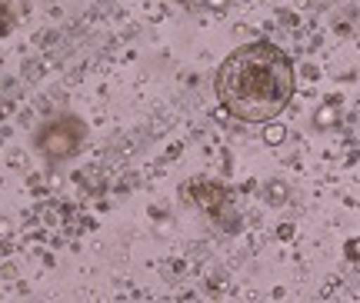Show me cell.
I'll return each mask as SVG.
<instances>
[{
  "label": "cell",
  "instance_id": "obj_10",
  "mask_svg": "<svg viewBox=\"0 0 360 303\" xmlns=\"http://www.w3.org/2000/svg\"><path fill=\"white\" fill-rule=\"evenodd\" d=\"M207 4H210V7H217V11L220 7H227V0H207Z\"/></svg>",
  "mask_w": 360,
  "mask_h": 303
},
{
  "label": "cell",
  "instance_id": "obj_4",
  "mask_svg": "<svg viewBox=\"0 0 360 303\" xmlns=\"http://www.w3.org/2000/svg\"><path fill=\"white\" fill-rule=\"evenodd\" d=\"M340 124V107H334V103H327V107H321L317 114H314V127L317 130H330V127Z\"/></svg>",
  "mask_w": 360,
  "mask_h": 303
},
{
  "label": "cell",
  "instance_id": "obj_1",
  "mask_svg": "<svg viewBox=\"0 0 360 303\" xmlns=\"http://www.w3.org/2000/svg\"><path fill=\"white\" fill-rule=\"evenodd\" d=\"M217 97L244 124H267L294 101V63L267 40L244 44L220 63Z\"/></svg>",
  "mask_w": 360,
  "mask_h": 303
},
{
  "label": "cell",
  "instance_id": "obj_5",
  "mask_svg": "<svg viewBox=\"0 0 360 303\" xmlns=\"http://www.w3.org/2000/svg\"><path fill=\"white\" fill-rule=\"evenodd\" d=\"M283 140H287V127L277 124V120H267L264 124V143L267 147H281Z\"/></svg>",
  "mask_w": 360,
  "mask_h": 303
},
{
  "label": "cell",
  "instance_id": "obj_7",
  "mask_svg": "<svg viewBox=\"0 0 360 303\" xmlns=\"http://www.w3.org/2000/svg\"><path fill=\"white\" fill-rule=\"evenodd\" d=\"M277 237H281V240H290V237H294V224H281V227H277Z\"/></svg>",
  "mask_w": 360,
  "mask_h": 303
},
{
  "label": "cell",
  "instance_id": "obj_8",
  "mask_svg": "<svg viewBox=\"0 0 360 303\" xmlns=\"http://www.w3.org/2000/svg\"><path fill=\"white\" fill-rule=\"evenodd\" d=\"M11 24H13V20H11V13H7L4 7H0V34H7V30H11Z\"/></svg>",
  "mask_w": 360,
  "mask_h": 303
},
{
  "label": "cell",
  "instance_id": "obj_6",
  "mask_svg": "<svg viewBox=\"0 0 360 303\" xmlns=\"http://www.w3.org/2000/svg\"><path fill=\"white\" fill-rule=\"evenodd\" d=\"M264 197H267L270 203H283L287 200V187H283L281 180H270L267 187H264Z\"/></svg>",
  "mask_w": 360,
  "mask_h": 303
},
{
  "label": "cell",
  "instance_id": "obj_2",
  "mask_svg": "<svg viewBox=\"0 0 360 303\" xmlns=\"http://www.w3.org/2000/svg\"><path fill=\"white\" fill-rule=\"evenodd\" d=\"M84 134H87L84 120L64 114V117H53V120H47V124L40 127L34 143H37V150L44 153L47 160H67V157H74V153L80 150Z\"/></svg>",
  "mask_w": 360,
  "mask_h": 303
},
{
  "label": "cell",
  "instance_id": "obj_3",
  "mask_svg": "<svg viewBox=\"0 0 360 303\" xmlns=\"http://www.w3.org/2000/svg\"><path fill=\"white\" fill-rule=\"evenodd\" d=\"M191 197H193V203H197L200 210H207L214 220H220V217L227 214V187H220L217 180H193Z\"/></svg>",
  "mask_w": 360,
  "mask_h": 303
},
{
  "label": "cell",
  "instance_id": "obj_9",
  "mask_svg": "<svg viewBox=\"0 0 360 303\" xmlns=\"http://www.w3.org/2000/svg\"><path fill=\"white\" fill-rule=\"evenodd\" d=\"M347 257H354V260L360 257V240H350L347 243Z\"/></svg>",
  "mask_w": 360,
  "mask_h": 303
}]
</instances>
